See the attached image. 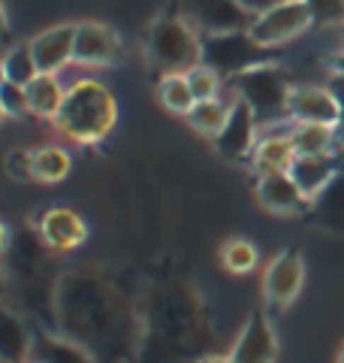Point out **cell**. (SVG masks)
Returning a JSON list of instances; mask_svg holds the SVG:
<instances>
[{
  "label": "cell",
  "instance_id": "obj_1",
  "mask_svg": "<svg viewBox=\"0 0 344 363\" xmlns=\"http://www.w3.org/2000/svg\"><path fill=\"white\" fill-rule=\"evenodd\" d=\"M57 333L82 345L97 363H133L142 345V324L127 294L109 272L76 267L55 288Z\"/></svg>",
  "mask_w": 344,
  "mask_h": 363
},
{
  "label": "cell",
  "instance_id": "obj_2",
  "mask_svg": "<svg viewBox=\"0 0 344 363\" xmlns=\"http://www.w3.org/2000/svg\"><path fill=\"white\" fill-rule=\"evenodd\" d=\"M212 330L197 294L185 285H160L151 291L142 321L145 363H197L209 357Z\"/></svg>",
  "mask_w": 344,
  "mask_h": 363
},
{
  "label": "cell",
  "instance_id": "obj_3",
  "mask_svg": "<svg viewBox=\"0 0 344 363\" xmlns=\"http://www.w3.org/2000/svg\"><path fill=\"white\" fill-rule=\"evenodd\" d=\"M115 118H118V106H115L109 88L94 79H79L76 85L67 88L64 106L55 121L70 140L97 143L112 130Z\"/></svg>",
  "mask_w": 344,
  "mask_h": 363
},
{
  "label": "cell",
  "instance_id": "obj_4",
  "mask_svg": "<svg viewBox=\"0 0 344 363\" xmlns=\"http://www.w3.org/2000/svg\"><path fill=\"white\" fill-rule=\"evenodd\" d=\"M233 82V91L239 100H245L254 112V118L260 128H272V124H281L290 118V79L281 70L278 64H257L251 70L239 73Z\"/></svg>",
  "mask_w": 344,
  "mask_h": 363
},
{
  "label": "cell",
  "instance_id": "obj_5",
  "mask_svg": "<svg viewBox=\"0 0 344 363\" xmlns=\"http://www.w3.org/2000/svg\"><path fill=\"white\" fill-rule=\"evenodd\" d=\"M148 58L164 76L190 73L202 64V33L181 16H160L148 30Z\"/></svg>",
  "mask_w": 344,
  "mask_h": 363
},
{
  "label": "cell",
  "instance_id": "obj_6",
  "mask_svg": "<svg viewBox=\"0 0 344 363\" xmlns=\"http://www.w3.org/2000/svg\"><path fill=\"white\" fill-rule=\"evenodd\" d=\"M266 61H269V49L260 45L248 30L202 37V64L212 67L221 79H236L239 73Z\"/></svg>",
  "mask_w": 344,
  "mask_h": 363
},
{
  "label": "cell",
  "instance_id": "obj_7",
  "mask_svg": "<svg viewBox=\"0 0 344 363\" xmlns=\"http://www.w3.org/2000/svg\"><path fill=\"white\" fill-rule=\"evenodd\" d=\"M311 25H314V16H311V9L305 6V0H284V4L266 9V13H257L248 33L260 45L275 49V45H281V43L302 37Z\"/></svg>",
  "mask_w": 344,
  "mask_h": 363
},
{
  "label": "cell",
  "instance_id": "obj_8",
  "mask_svg": "<svg viewBox=\"0 0 344 363\" xmlns=\"http://www.w3.org/2000/svg\"><path fill=\"white\" fill-rule=\"evenodd\" d=\"M181 18L190 21L202 37L248 30L254 25V13L242 0H181Z\"/></svg>",
  "mask_w": 344,
  "mask_h": 363
},
{
  "label": "cell",
  "instance_id": "obj_9",
  "mask_svg": "<svg viewBox=\"0 0 344 363\" xmlns=\"http://www.w3.org/2000/svg\"><path fill=\"white\" fill-rule=\"evenodd\" d=\"M305 281V264L299 252H284L269 264L266 279H263V294H266V303L272 309H287L296 294L302 291Z\"/></svg>",
  "mask_w": 344,
  "mask_h": 363
},
{
  "label": "cell",
  "instance_id": "obj_10",
  "mask_svg": "<svg viewBox=\"0 0 344 363\" xmlns=\"http://www.w3.org/2000/svg\"><path fill=\"white\" fill-rule=\"evenodd\" d=\"M257 130H260V124L254 118V112H251V106L245 104V100L236 97L224 130L217 133V140H214L217 155L227 157V161L248 157L251 152H254V145H257Z\"/></svg>",
  "mask_w": 344,
  "mask_h": 363
},
{
  "label": "cell",
  "instance_id": "obj_11",
  "mask_svg": "<svg viewBox=\"0 0 344 363\" xmlns=\"http://www.w3.org/2000/svg\"><path fill=\"white\" fill-rule=\"evenodd\" d=\"M290 118L296 124H326L336 128L338 124V100L336 94L317 85H299L290 91Z\"/></svg>",
  "mask_w": 344,
  "mask_h": 363
},
{
  "label": "cell",
  "instance_id": "obj_12",
  "mask_svg": "<svg viewBox=\"0 0 344 363\" xmlns=\"http://www.w3.org/2000/svg\"><path fill=\"white\" fill-rule=\"evenodd\" d=\"M121 45L118 37L100 21H82L76 25V49H73V61L82 67H103L112 64L118 58Z\"/></svg>",
  "mask_w": 344,
  "mask_h": 363
},
{
  "label": "cell",
  "instance_id": "obj_13",
  "mask_svg": "<svg viewBox=\"0 0 344 363\" xmlns=\"http://www.w3.org/2000/svg\"><path fill=\"white\" fill-rule=\"evenodd\" d=\"M76 49V25H57L33 37L30 52L40 73H61L67 64H73Z\"/></svg>",
  "mask_w": 344,
  "mask_h": 363
},
{
  "label": "cell",
  "instance_id": "obj_14",
  "mask_svg": "<svg viewBox=\"0 0 344 363\" xmlns=\"http://www.w3.org/2000/svg\"><path fill=\"white\" fill-rule=\"evenodd\" d=\"M341 155L338 152H329V155H296V161L293 167L287 169V173L293 176V182L299 185V191L308 197V200H314L320 191H323L332 179H336L341 173Z\"/></svg>",
  "mask_w": 344,
  "mask_h": 363
},
{
  "label": "cell",
  "instance_id": "obj_15",
  "mask_svg": "<svg viewBox=\"0 0 344 363\" xmlns=\"http://www.w3.org/2000/svg\"><path fill=\"white\" fill-rule=\"evenodd\" d=\"M275 354H278V342H275L272 324L266 312H254L248 318L242 336L233 348V363H272Z\"/></svg>",
  "mask_w": 344,
  "mask_h": 363
},
{
  "label": "cell",
  "instance_id": "obj_16",
  "mask_svg": "<svg viewBox=\"0 0 344 363\" xmlns=\"http://www.w3.org/2000/svg\"><path fill=\"white\" fill-rule=\"evenodd\" d=\"M257 197L260 203L266 206L269 212H281V215H293V212H305L311 206L299 185L293 182L290 173H269V176H260L257 182Z\"/></svg>",
  "mask_w": 344,
  "mask_h": 363
},
{
  "label": "cell",
  "instance_id": "obj_17",
  "mask_svg": "<svg viewBox=\"0 0 344 363\" xmlns=\"http://www.w3.org/2000/svg\"><path fill=\"white\" fill-rule=\"evenodd\" d=\"M40 236L49 248H57V252H70L79 242L85 240V221L79 218L73 209L67 206H55L42 215L40 221Z\"/></svg>",
  "mask_w": 344,
  "mask_h": 363
},
{
  "label": "cell",
  "instance_id": "obj_18",
  "mask_svg": "<svg viewBox=\"0 0 344 363\" xmlns=\"http://www.w3.org/2000/svg\"><path fill=\"white\" fill-rule=\"evenodd\" d=\"M33 336L28 333L21 315L0 300V363H25Z\"/></svg>",
  "mask_w": 344,
  "mask_h": 363
},
{
  "label": "cell",
  "instance_id": "obj_19",
  "mask_svg": "<svg viewBox=\"0 0 344 363\" xmlns=\"http://www.w3.org/2000/svg\"><path fill=\"white\" fill-rule=\"evenodd\" d=\"M251 161H254V169L260 176L269 173H287L296 161V149L290 143V133H269L254 145L251 152Z\"/></svg>",
  "mask_w": 344,
  "mask_h": 363
},
{
  "label": "cell",
  "instance_id": "obj_20",
  "mask_svg": "<svg viewBox=\"0 0 344 363\" xmlns=\"http://www.w3.org/2000/svg\"><path fill=\"white\" fill-rule=\"evenodd\" d=\"M30 363H97L82 345L70 342L61 333H37L30 342Z\"/></svg>",
  "mask_w": 344,
  "mask_h": 363
},
{
  "label": "cell",
  "instance_id": "obj_21",
  "mask_svg": "<svg viewBox=\"0 0 344 363\" xmlns=\"http://www.w3.org/2000/svg\"><path fill=\"white\" fill-rule=\"evenodd\" d=\"M25 91H28L30 116L57 118V112H61V106H64V97H67V88L61 85L57 73H40Z\"/></svg>",
  "mask_w": 344,
  "mask_h": 363
},
{
  "label": "cell",
  "instance_id": "obj_22",
  "mask_svg": "<svg viewBox=\"0 0 344 363\" xmlns=\"http://www.w3.org/2000/svg\"><path fill=\"white\" fill-rule=\"evenodd\" d=\"M311 218L329 230H344V167L341 173L329 182L311 200Z\"/></svg>",
  "mask_w": 344,
  "mask_h": 363
},
{
  "label": "cell",
  "instance_id": "obj_23",
  "mask_svg": "<svg viewBox=\"0 0 344 363\" xmlns=\"http://www.w3.org/2000/svg\"><path fill=\"white\" fill-rule=\"evenodd\" d=\"M290 143L296 155H329L336 152V145H341L336 128L326 124H296L290 130Z\"/></svg>",
  "mask_w": 344,
  "mask_h": 363
},
{
  "label": "cell",
  "instance_id": "obj_24",
  "mask_svg": "<svg viewBox=\"0 0 344 363\" xmlns=\"http://www.w3.org/2000/svg\"><path fill=\"white\" fill-rule=\"evenodd\" d=\"M229 109H233V104H224L221 97H214V100H197L193 109L188 112V121L202 136H212V140H217V133L224 130V124L229 118Z\"/></svg>",
  "mask_w": 344,
  "mask_h": 363
},
{
  "label": "cell",
  "instance_id": "obj_25",
  "mask_svg": "<svg viewBox=\"0 0 344 363\" xmlns=\"http://www.w3.org/2000/svg\"><path fill=\"white\" fill-rule=\"evenodd\" d=\"M30 161H33V179L45 182V185H55V182H61L70 173V155L57 149V145H42V149L30 152Z\"/></svg>",
  "mask_w": 344,
  "mask_h": 363
},
{
  "label": "cell",
  "instance_id": "obj_26",
  "mask_svg": "<svg viewBox=\"0 0 344 363\" xmlns=\"http://www.w3.org/2000/svg\"><path fill=\"white\" fill-rule=\"evenodd\" d=\"M160 100H164V106L169 112H178V116H188L197 104V97H193V91L188 85V76L185 73H169V76H160V88H157Z\"/></svg>",
  "mask_w": 344,
  "mask_h": 363
},
{
  "label": "cell",
  "instance_id": "obj_27",
  "mask_svg": "<svg viewBox=\"0 0 344 363\" xmlns=\"http://www.w3.org/2000/svg\"><path fill=\"white\" fill-rule=\"evenodd\" d=\"M4 67H6V82H16L25 88L40 76V67L33 61L30 45H13V49L4 55Z\"/></svg>",
  "mask_w": 344,
  "mask_h": 363
},
{
  "label": "cell",
  "instance_id": "obj_28",
  "mask_svg": "<svg viewBox=\"0 0 344 363\" xmlns=\"http://www.w3.org/2000/svg\"><path fill=\"white\" fill-rule=\"evenodd\" d=\"M221 264L233 272V276H245L257 267V248L248 240H229L221 248Z\"/></svg>",
  "mask_w": 344,
  "mask_h": 363
},
{
  "label": "cell",
  "instance_id": "obj_29",
  "mask_svg": "<svg viewBox=\"0 0 344 363\" xmlns=\"http://www.w3.org/2000/svg\"><path fill=\"white\" fill-rule=\"evenodd\" d=\"M185 76H188V85H190V91H193V97L197 100H214L217 91H221V82H224V79L205 64L193 67V70L185 73Z\"/></svg>",
  "mask_w": 344,
  "mask_h": 363
},
{
  "label": "cell",
  "instance_id": "obj_30",
  "mask_svg": "<svg viewBox=\"0 0 344 363\" xmlns=\"http://www.w3.org/2000/svg\"><path fill=\"white\" fill-rule=\"evenodd\" d=\"M0 106H4V112H6V116H13V118L30 116V104H28L25 85H16V82H4V85H0Z\"/></svg>",
  "mask_w": 344,
  "mask_h": 363
},
{
  "label": "cell",
  "instance_id": "obj_31",
  "mask_svg": "<svg viewBox=\"0 0 344 363\" xmlns=\"http://www.w3.org/2000/svg\"><path fill=\"white\" fill-rule=\"evenodd\" d=\"M311 9L314 25H332V21H344V0H305Z\"/></svg>",
  "mask_w": 344,
  "mask_h": 363
},
{
  "label": "cell",
  "instance_id": "obj_32",
  "mask_svg": "<svg viewBox=\"0 0 344 363\" xmlns=\"http://www.w3.org/2000/svg\"><path fill=\"white\" fill-rule=\"evenodd\" d=\"M6 173L13 179H33V161L30 152H13L6 157Z\"/></svg>",
  "mask_w": 344,
  "mask_h": 363
},
{
  "label": "cell",
  "instance_id": "obj_33",
  "mask_svg": "<svg viewBox=\"0 0 344 363\" xmlns=\"http://www.w3.org/2000/svg\"><path fill=\"white\" fill-rule=\"evenodd\" d=\"M329 91H332V94H336V100H338V124H336V133H338V143L344 145V73L332 70Z\"/></svg>",
  "mask_w": 344,
  "mask_h": 363
},
{
  "label": "cell",
  "instance_id": "obj_34",
  "mask_svg": "<svg viewBox=\"0 0 344 363\" xmlns=\"http://www.w3.org/2000/svg\"><path fill=\"white\" fill-rule=\"evenodd\" d=\"M242 4L251 9V13H266V9H272V6H278V4H284V0H242Z\"/></svg>",
  "mask_w": 344,
  "mask_h": 363
},
{
  "label": "cell",
  "instance_id": "obj_35",
  "mask_svg": "<svg viewBox=\"0 0 344 363\" xmlns=\"http://www.w3.org/2000/svg\"><path fill=\"white\" fill-rule=\"evenodd\" d=\"M6 37H9V21H6V6L0 0V43H6Z\"/></svg>",
  "mask_w": 344,
  "mask_h": 363
},
{
  "label": "cell",
  "instance_id": "obj_36",
  "mask_svg": "<svg viewBox=\"0 0 344 363\" xmlns=\"http://www.w3.org/2000/svg\"><path fill=\"white\" fill-rule=\"evenodd\" d=\"M6 245H9V230H6V224L0 221V252H4Z\"/></svg>",
  "mask_w": 344,
  "mask_h": 363
},
{
  "label": "cell",
  "instance_id": "obj_37",
  "mask_svg": "<svg viewBox=\"0 0 344 363\" xmlns=\"http://www.w3.org/2000/svg\"><path fill=\"white\" fill-rule=\"evenodd\" d=\"M197 363H233V357H217V354H209V357H202Z\"/></svg>",
  "mask_w": 344,
  "mask_h": 363
},
{
  "label": "cell",
  "instance_id": "obj_38",
  "mask_svg": "<svg viewBox=\"0 0 344 363\" xmlns=\"http://www.w3.org/2000/svg\"><path fill=\"white\" fill-rule=\"evenodd\" d=\"M332 70H336V73H344V52L332 58Z\"/></svg>",
  "mask_w": 344,
  "mask_h": 363
},
{
  "label": "cell",
  "instance_id": "obj_39",
  "mask_svg": "<svg viewBox=\"0 0 344 363\" xmlns=\"http://www.w3.org/2000/svg\"><path fill=\"white\" fill-rule=\"evenodd\" d=\"M6 82V67H4V55H0V85Z\"/></svg>",
  "mask_w": 344,
  "mask_h": 363
},
{
  "label": "cell",
  "instance_id": "obj_40",
  "mask_svg": "<svg viewBox=\"0 0 344 363\" xmlns=\"http://www.w3.org/2000/svg\"><path fill=\"white\" fill-rule=\"evenodd\" d=\"M4 291H6V279H4V269H0V297H4Z\"/></svg>",
  "mask_w": 344,
  "mask_h": 363
},
{
  "label": "cell",
  "instance_id": "obj_41",
  "mask_svg": "<svg viewBox=\"0 0 344 363\" xmlns=\"http://www.w3.org/2000/svg\"><path fill=\"white\" fill-rule=\"evenodd\" d=\"M4 118H6V112H4V106H0V124H4Z\"/></svg>",
  "mask_w": 344,
  "mask_h": 363
},
{
  "label": "cell",
  "instance_id": "obj_42",
  "mask_svg": "<svg viewBox=\"0 0 344 363\" xmlns=\"http://www.w3.org/2000/svg\"><path fill=\"white\" fill-rule=\"evenodd\" d=\"M338 363H344V345H341V354H338Z\"/></svg>",
  "mask_w": 344,
  "mask_h": 363
},
{
  "label": "cell",
  "instance_id": "obj_43",
  "mask_svg": "<svg viewBox=\"0 0 344 363\" xmlns=\"http://www.w3.org/2000/svg\"><path fill=\"white\" fill-rule=\"evenodd\" d=\"M341 43H344V21H341Z\"/></svg>",
  "mask_w": 344,
  "mask_h": 363
}]
</instances>
